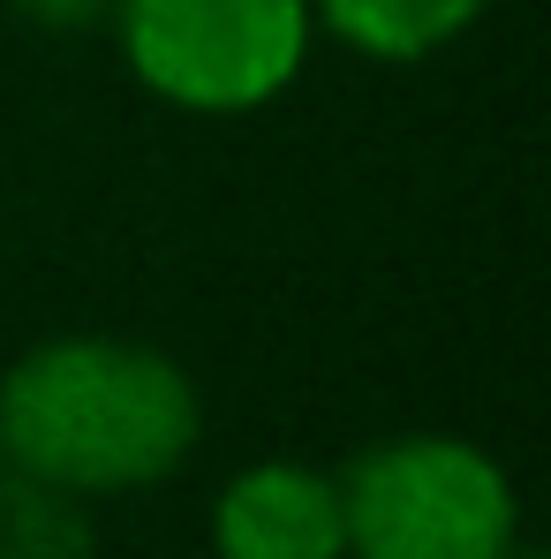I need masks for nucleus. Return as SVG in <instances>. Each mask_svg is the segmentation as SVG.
Returning <instances> with one entry per match:
<instances>
[{
    "label": "nucleus",
    "instance_id": "6e6552de",
    "mask_svg": "<svg viewBox=\"0 0 551 559\" xmlns=\"http://www.w3.org/2000/svg\"><path fill=\"white\" fill-rule=\"evenodd\" d=\"M506 559H537V552H522V545H514V552H506Z\"/></svg>",
    "mask_w": 551,
    "mask_h": 559
},
{
    "label": "nucleus",
    "instance_id": "f03ea898",
    "mask_svg": "<svg viewBox=\"0 0 551 559\" xmlns=\"http://www.w3.org/2000/svg\"><path fill=\"white\" fill-rule=\"evenodd\" d=\"M340 530L348 559H506L522 499L476 439L408 431L340 468Z\"/></svg>",
    "mask_w": 551,
    "mask_h": 559
},
{
    "label": "nucleus",
    "instance_id": "39448f33",
    "mask_svg": "<svg viewBox=\"0 0 551 559\" xmlns=\"http://www.w3.org/2000/svg\"><path fill=\"white\" fill-rule=\"evenodd\" d=\"M483 8L491 0H310L318 31H333L348 53L385 61V69H408V61L446 53Z\"/></svg>",
    "mask_w": 551,
    "mask_h": 559
},
{
    "label": "nucleus",
    "instance_id": "20e7f679",
    "mask_svg": "<svg viewBox=\"0 0 551 559\" xmlns=\"http://www.w3.org/2000/svg\"><path fill=\"white\" fill-rule=\"evenodd\" d=\"M212 552L219 559H348L340 530V476L310 462H250L212 499Z\"/></svg>",
    "mask_w": 551,
    "mask_h": 559
},
{
    "label": "nucleus",
    "instance_id": "7ed1b4c3",
    "mask_svg": "<svg viewBox=\"0 0 551 559\" xmlns=\"http://www.w3.org/2000/svg\"><path fill=\"white\" fill-rule=\"evenodd\" d=\"M129 76L182 114H257L310 69V0H113Z\"/></svg>",
    "mask_w": 551,
    "mask_h": 559
},
{
    "label": "nucleus",
    "instance_id": "f257e3e1",
    "mask_svg": "<svg viewBox=\"0 0 551 559\" xmlns=\"http://www.w3.org/2000/svg\"><path fill=\"white\" fill-rule=\"evenodd\" d=\"M204 401L152 341L61 333L15 356L0 378V468L69 499L152 491L196 454Z\"/></svg>",
    "mask_w": 551,
    "mask_h": 559
},
{
    "label": "nucleus",
    "instance_id": "0eeeda50",
    "mask_svg": "<svg viewBox=\"0 0 551 559\" xmlns=\"http://www.w3.org/2000/svg\"><path fill=\"white\" fill-rule=\"evenodd\" d=\"M8 8L38 31H98L113 15V0H8Z\"/></svg>",
    "mask_w": 551,
    "mask_h": 559
},
{
    "label": "nucleus",
    "instance_id": "423d86ee",
    "mask_svg": "<svg viewBox=\"0 0 551 559\" xmlns=\"http://www.w3.org/2000/svg\"><path fill=\"white\" fill-rule=\"evenodd\" d=\"M0 559H92L84 499L0 468Z\"/></svg>",
    "mask_w": 551,
    "mask_h": 559
}]
</instances>
